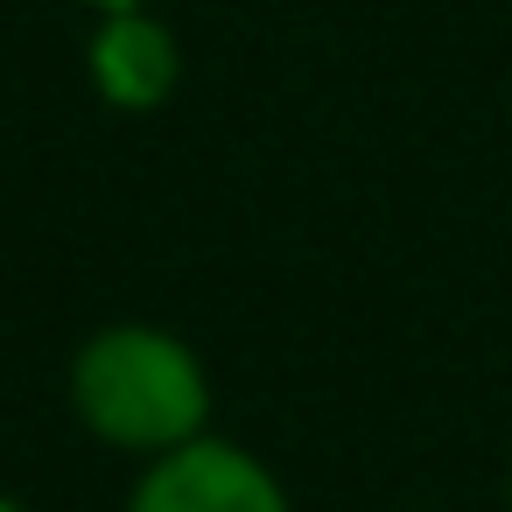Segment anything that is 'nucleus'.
I'll use <instances>...</instances> for the list:
<instances>
[{
  "mask_svg": "<svg viewBox=\"0 0 512 512\" xmlns=\"http://www.w3.org/2000/svg\"><path fill=\"white\" fill-rule=\"evenodd\" d=\"M64 393H71L78 428L99 449L134 456V463H155L211 435V407H218L204 351L183 330L141 323V316L85 330L64 365Z\"/></svg>",
  "mask_w": 512,
  "mask_h": 512,
  "instance_id": "nucleus-1",
  "label": "nucleus"
},
{
  "mask_svg": "<svg viewBox=\"0 0 512 512\" xmlns=\"http://www.w3.org/2000/svg\"><path fill=\"white\" fill-rule=\"evenodd\" d=\"M127 512H295V498L267 456H253L246 442L211 428V435L141 463Z\"/></svg>",
  "mask_w": 512,
  "mask_h": 512,
  "instance_id": "nucleus-2",
  "label": "nucleus"
},
{
  "mask_svg": "<svg viewBox=\"0 0 512 512\" xmlns=\"http://www.w3.org/2000/svg\"><path fill=\"white\" fill-rule=\"evenodd\" d=\"M85 85L106 113H162L183 85V36L169 29L162 8H127V15H92L85 36Z\"/></svg>",
  "mask_w": 512,
  "mask_h": 512,
  "instance_id": "nucleus-3",
  "label": "nucleus"
},
{
  "mask_svg": "<svg viewBox=\"0 0 512 512\" xmlns=\"http://www.w3.org/2000/svg\"><path fill=\"white\" fill-rule=\"evenodd\" d=\"M85 15H127V8H162V0H78Z\"/></svg>",
  "mask_w": 512,
  "mask_h": 512,
  "instance_id": "nucleus-4",
  "label": "nucleus"
},
{
  "mask_svg": "<svg viewBox=\"0 0 512 512\" xmlns=\"http://www.w3.org/2000/svg\"><path fill=\"white\" fill-rule=\"evenodd\" d=\"M0 512H29V505H22V498H15V491H0Z\"/></svg>",
  "mask_w": 512,
  "mask_h": 512,
  "instance_id": "nucleus-5",
  "label": "nucleus"
},
{
  "mask_svg": "<svg viewBox=\"0 0 512 512\" xmlns=\"http://www.w3.org/2000/svg\"><path fill=\"white\" fill-rule=\"evenodd\" d=\"M505 512H512V484H505Z\"/></svg>",
  "mask_w": 512,
  "mask_h": 512,
  "instance_id": "nucleus-6",
  "label": "nucleus"
}]
</instances>
